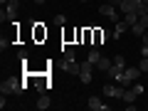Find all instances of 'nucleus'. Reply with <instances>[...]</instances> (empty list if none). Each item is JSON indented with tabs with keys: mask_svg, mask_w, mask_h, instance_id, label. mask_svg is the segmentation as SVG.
Instances as JSON below:
<instances>
[{
	"mask_svg": "<svg viewBox=\"0 0 148 111\" xmlns=\"http://www.w3.org/2000/svg\"><path fill=\"white\" fill-rule=\"evenodd\" d=\"M123 91H126V86L104 84V96H109V99H123Z\"/></svg>",
	"mask_w": 148,
	"mask_h": 111,
	"instance_id": "3",
	"label": "nucleus"
},
{
	"mask_svg": "<svg viewBox=\"0 0 148 111\" xmlns=\"http://www.w3.org/2000/svg\"><path fill=\"white\" fill-rule=\"evenodd\" d=\"M64 72H67V74H77V77H79L82 64H77V62H67V64H64Z\"/></svg>",
	"mask_w": 148,
	"mask_h": 111,
	"instance_id": "10",
	"label": "nucleus"
},
{
	"mask_svg": "<svg viewBox=\"0 0 148 111\" xmlns=\"http://www.w3.org/2000/svg\"><path fill=\"white\" fill-rule=\"evenodd\" d=\"M0 91L3 94H17V96H22L25 94V84L22 82H17L15 77H8V79H3V84H0Z\"/></svg>",
	"mask_w": 148,
	"mask_h": 111,
	"instance_id": "1",
	"label": "nucleus"
},
{
	"mask_svg": "<svg viewBox=\"0 0 148 111\" xmlns=\"http://www.w3.org/2000/svg\"><path fill=\"white\" fill-rule=\"evenodd\" d=\"M114 64H116L119 69H126V59H123L121 54H119V57H114Z\"/></svg>",
	"mask_w": 148,
	"mask_h": 111,
	"instance_id": "19",
	"label": "nucleus"
},
{
	"mask_svg": "<svg viewBox=\"0 0 148 111\" xmlns=\"http://www.w3.org/2000/svg\"><path fill=\"white\" fill-rule=\"evenodd\" d=\"M91 72H94V64H91L89 59H84V64H82V72H79V79L84 82V84H91Z\"/></svg>",
	"mask_w": 148,
	"mask_h": 111,
	"instance_id": "5",
	"label": "nucleus"
},
{
	"mask_svg": "<svg viewBox=\"0 0 148 111\" xmlns=\"http://www.w3.org/2000/svg\"><path fill=\"white\" fill-rule=\"evenodd\" d=\"M32 3H37V5H45V0H32Z\"/></svg>",
	"mask_w": 148,
	"mask_h": 111,
	"instance_id": "27",
	"label": "nucleus"
},
{
	"mask_svg": "<svg viewBox=\"0 0 148 111\" xmlns=\"http://www.w3.org/2000/svg\"><path fill=\"white\" fill-rule=\"evenodd\" d=\"M109 40V32L106 30H94V40H91V47H99L101 42H106Z\"/></svg>",
	"mask_w": 148,
	"mask_h": 111,
	"instance_id": "8",
	"label": "nucleus"
},
{
	"mask_svg": "<svg viewBox=\"0 0 148 111\" xmlns=\"http://www.w3.org/2000/svg\"><path fill=\"white\" fill-rule=\"evenodd\" d=\"M138 8H141V0H123L119 10H123V15H126V12H138Z\"/></svg>",
	"mask_w": 148,
	"mask_h": 111,
	"instance_id": "6",
	"label": "nucleus"
},
{
	"mask_svg": "<svg viewBox=\"0 0 148 111\" xmlns=\"http://www.w3.org/2000/svg\"><path fill=\"white\" fill-rule=\"evenodd\" d=\"M37 109H40V111H45V109H49V106H52V101H49V96L47 94H42V96H40V99H37Z\"/></svg>",
	"mask_w": 148,
	"mask_h": 111,
	"instance_id": "11",
	"label": "nucleus"
},
{
	"mask_svg": "<svg viewBox=\"0 0 148 111\" xmlns=\"http://www.w3.org/2000/svg\"><path fill=\"white\" fill-rule=\"evenodd\" d=\"M82 3H89V0H82Z\"/></svg>",
	"mask_w": 148,
	"mask_h": 111,
	"instance_id": "29",
	"label": "nucleus"
},
{
	"mask_svg": "<svg viewBox=\"0 0 148 111\" xmlns=\"http://www.w3.org/2000/svg\"><path fill=\"white\" fill-rule=\"evenodd\" d=\"M86 106H89V109H94V111H106V109H109V106H106L99 96H89V99H86Z\"/></svg>",
	"mask_w": 148,
	"mask_h": 111,
	"instance_id": "7",
	"label": "nucleus"
},
{
	"mask_svg": "<svg viewBox=\"0 0 148 111\" xmlns=\"http://www.w3.org/2000/svg\"><path fill=\"white\" fill-rule=\"evenodd\" d=\"M146 94H148V91H146Z\"/></svg>",
	"mask_w": 148,
	"mask_h": 111,
	"instance_id": "30",
	"label": "nucleus"
},
{
	"mask_svg": "<svg viewBox=\"0 0 148 111\" xmlns=\"http://www.w3.org/2000/svg\"><path fill=\"white\" fill-rule=\"evenodd\" d=\"M123 20H126L128 25H133V22H138V12H126V15H123Z\"/></svg>",
	"mask_w": 148,
	"mask_h": 111,
	"instance_id": "18",
	"label": "nucleus"
},
{
	"mask_svg": "<svg viewBox=\"0 0 148 111\" xmlns=\"http://www.w3.org/2000/svg\"><path fill=\"white\" fill-rule=\"evenodd\" d=\"M131 89H133V91H136V94H138V96H141V94H143V84H136V82H133V84H131Z\"/></svg>",
	"mask_w": 148,
	"mask_h": 111,
	"instance_id": "22",
	"label": "nucleus"
},
{
	"mask_svg": "<svg viewBox=\"0 0 148 111\" xmlns=\"http://www.w3.org/2000/svg\"><path fill=\"white\" fill-rule=\"evenodd\" d=\"M138 77H141V67H126V69H121V74H119L116 82L121 86H131Z\"/></svg>",
	"mask_w": 148,
	"mask_h": 111,
	"instance_id": "2",
	"label": "nucleus"
},
{
	"mask_svg": "<svg viewBox=\"0 0 148 111\" xmlns=\"http://www.w3.org/2000/svg\"><path fill=\"white\" fill-rule=\"evenodd\" d=\"M35 35H37V37H47V32H45L42 27H37V30H35Z\"/></svg>",
	"mask_w": 148,
	"mask_h": 111,
	"instance_id": "24",
	"label": "nucleus"
},
{
	"mask_svg": "<svg viewBox=\"0 0 148 111\" xmlns=\"http://www.w3.org/2000/svg\"><path fill=\"white\" fill-rule=\"evenodd\" d=\"M0 3H3V5H8V3H10V0H0Z\"/></svg>",
	"mask_w": 148,
	"mask_h": 111,
	"instance_id": "28",
	"label": "nucleus"
},
{
	"mask_svg": "<svg viewBox=\"0 0 148 111\" xmlns=\"http://www.w3.org/2000/svg\"><path fill=\"white\" fill-rule=\"evenodd\" d=\"M37 91H40V94H45V91H47L49 89V84H47V79H37Z\"/></svg>",
	"mask_w": 148,
	"mask_h": 111,
	"instance_id": "17",
	"label": "nucleus"
},
{
	"mask_svg": "<svg viewBox=\"0 0 148 111\" xmlns=\"http://www.w3.org/2000/svg\"><path fill=\"white\" fill-rule=\"evenodd\" d=\"M126 27H131V25H128L126 20H119V22H116V27H114V37L119 40V37H121L123 32H126Z\"/></svg>",
	"mask_w": 148,
	"mask_h": 111,
	"instance_id": "9",
	"label": "nucleus"
},
{
	"mask_svg": "<svg viewBox=\"0 0 148 111\" xmlns=\"http://www.w3.org/2000/svg\"><path fill=\"white\" fill-rule=\"evenodd\" d=\"M131 32H133L136 37H143V32H146V27H143V22H141V20H138V22H133V25H131Z\"/></svg>",
	"mask_w": 148,
	"mask_h": 111,
	"instance_id": "14",
	"label": "nucleus"
},
{
	"mask_svg": "<svg viewBox=\"0 0 148 111\" xmlns=\"http://www.w3.org/2000/svg\"><path fill=\"white\" fill-rule=\"evenodd\" d=\"M138 20H141V22H143V27H146V30H148V12H143V15L138 17Z\"/></svg>",
	"mask_w": 148,
	"mask_h": 111,
	"instance_id": "23",
	"label": "nucleus"
},
{
	"mask_svg": "<svg viewBox=\"0 0 148 111\" xmlns=\"http://www.w3.org/2000/svg\"><path fill=\"white\" fill-rule=\"evenodd\" d=\"M101 57H104V54L99 52V47H91V52H89V57H86V59H89V62H91V64L96 67V62H99Z\"/></svg>",
	"mask_w": 148,
	"mask_h": 111,
	"instance_id": "13",
	"label": "nucleus"
},
{
	"mask_svg": "<svg viewBox=\"0 0 148 111\" xmlns=\"http://www.w3.org/2000/svg\"><path fill=\"white\" fill-rule=\"evenodd\" d=\"M143 45L148 47V32H143Z\"/></svg>",
	"mask_w": 148,
	"mask_h": 111,
	"instance_id": "26",
	"label": "nucleus"
},
{
	"mask_svg": "<svg viewBox=\"0 0 148 111\" xmlns=\"http://www.w3.org/2000/svg\"><path fill=\"white\" fill-rule=\"evenodd\" d=\"M111 64H114V59H109V57H101L99 59V62H96V69H101V72H109V67H111Z\"/></svg>",
	"mask_w": 148,
	"mask_h": 111,
	"instance_id": "12",
	"label": "nucleus"
},
{
	"mask_svg": "<svg viewBox=\"0 0 148 111\" xmlns=\"http://www.w3.org/2000/svg\"><path fill=\"white\" fill-rule=\"evenodd\" d=\"M99 12H101L104 17H109V20L119 22V8H116V5H111V3H104V5L99 8Z\"/></svg>",
	"mask_w": 148,
	"mask_h": 111,
	"instance_id": "4",
	"label": "nucleus"
},
{
	"mask_svg": "<svg viewBox=\"0 0 148 111\" xmlns=\"http://www.w3.org/2000/svg\"><path fill=\"white\" fill-rule=\"evenodd\" d=\"M62 54H64V62H74V59H77V52H74L72 47H67V49H62Z\"/></svg>",
	"mask_w": 148,
	"mask_h": 111,
	"instance_id": "16",
	"label": "nucleus"
},
{
	"mask_svg": "<svg viewBox=\"0 0 148 111\" xmlns=\"http://www.w3.org/2000/svg\"><path fill=\"white\" fill-rule=\"evenodd\" d=\"M54 25H59V27L67 25V22H64V15H54Z\"/></svg>",
	"mask_w": 148,
	"mask_h": 111,
	"instance_id": "21",
	"label": "nucleus"
},
{
	"mask_svg": "<svg viewBox=\"0 0 148 111\" xmlns=\"http://www.w3.org/2000/svg\"><path fill=\"white\" fill-rule=\"evenodd\" d=\"M136 96H138V94L131 89V86H128V89L123 91V101H126V104H133V101H136Z\"/></svg>",
	"mask_w": 148,
	"mask_h": 111,
	"instance_id": "15",
	"label": "nucleus"
},
{
	"mask_svg": "<svg viewBox=\"0 0 148 111\" xmlns=\"http://www.w3.org/2000/svg\"><path fill=\"white\" fill-rule=\"evenodd\" d=\"M141 57H148V47H146V45L141 47Z\"/></svg>",
	"mask_w": 148,
	"mask_h": 111,
	"instance_id": "25",
	"label": "nucleus"
},
{
	"mask_svg": "<svg viewBox=\"0 0 148 111\" xmlns=\"http://www.w3.org/2000/svg\"><path fill=\"white\" fill-rule=\"evenodd\" d=\"M138 67H141L143 74H148V57H141V64H138Z\"/></svg>",
	"mask_w": 148,
	"mask_h": 111,
	"instance_id": "20",
	"label": "nucleus"
}]
</instances>
